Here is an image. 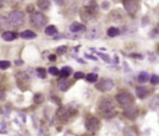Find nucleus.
<instances>
[{"mask_svg": "<svg viewBox=\"0 0 159 136\" xmlns=\"http://www.w3.org/2000/svg\"><path fill=\"white\" fill-rule=\"evenodd\" d=\"M65 51H66V46H61V47H59V49H57V53H59V54L65 53Z\"/></svg>", "mask_w": 159, "mask_h": 136, "instance_id": "obj_32", "label": "nucleus"}, {"mask_svg": "<svg viewBox=\"0 0 159 136\" xmlns=\"http://www.w3.org/2000/svg\"><path fill=\"white\" fill-rule=\"evenodd\" d=\"M9 26L8 18H5L4 15H0V30H4Z\"/></svg>", "mask_w": 159, "mask_h": 136, "instance_id": "obj_20", "label": "nucleus"}, {"mask_svg": "<svg viewBox=\"0 0 159 136\" xmlns=\"http://www.w3.org/2000/svg\"><path fill=\"white\" fill-rule=\"evenodd\" d=\"M4 97H5V91L3 89H0V100H3Z\"/></svg>", "mask_w": 159, "mask_h": 136, "instance_id": "obj_33", "label": "nucleus"}, {"mask_svg": "<svg viewBox=\"0 0 159 136\" xmlns=\"http://www.w3.org/2000/svg\"><path fill=\"white\" fill-rule=\"evenodd\" d=\"M123 5L127 13H129L131 15H136L139 10V0H123Z\"/></svg>", "mask_w": 159, "mask_h": 136, "instance_id": "obj_6", "label": "nucleus"}, {"mask_svg": "<svg viewBox=\"0 0 159 136\" xmlns=\"http://www.w3.org/2000/svg\"><path fill=\"white\" fill-rule=\"evenodd\" d=\"M42 100H44V97H42L41 94H38V95L35 96V103H36V104H40Z\"/></svg>", "mask_w": 159, "mask_h": 136, "instance_id": "obj_28", "label": "nucleus"}, {"mask_svg": "<svg viewBox=\"0 0 159 136\" xmlns=\"http://www.w3.org/2000/svg\"><path fill=\"white\" fill-rule=\"evenodd\" d=\"M102 8H103V9H107V8H108V3H103Z\"/></svg>", "mask_w": 159, "mask_h": 136, "instance_id": "obj_34", "label": "nucleus"}, {"mask_svg": "<svg viewBox=\"0 0 159 136\" xmlns=\"http://www.w3.org/2000/svg\"><path fill=\"white\" fill-rule=\"evenodd\" d=\"M70 86H71V83L67 79H63V77H62V79L59 81V87H60L61 91H66Z\"/></svg>", "mask_w": 159, "mask_h": 136, "instance_id": "obj_13", "label": "nucleus"}, {"mask_svg": "<svg viewBox=\"0 0 159 136\" xmlns=\"http://www.w3.org/2000/svg\"><path fill=\"white\" fill-rule=\"evenodd\" d=\"M55 1H56V4H59V5L62 6V5L67 4V3H69V0H55Z\"/></svg>", "mask_w": 159, "mask_h": 136, "instance_id": "obj_30", "label": "nucleus"}, {"mask_svg": "<svg viewBox=\"0 0 159 136\" xmlns=\"http://www.w3.org/2000/svg\"><path fill=\"white\" fill-rule=\"evenodd\" d=\"M45 34H46V35H49V36H53V35H56V34H57V29H56V26H53V25H49V26H46V29H45Z\"/></svg>", "mask_w": 159, "mask_h": 136, "instance_id": "obj_17", "label": "nucleus"}, {"mask_svg": "<svg viewBox=\"0 0 159 136\" xmlns=\"http://www.w3.org/2000/svg\"><path fill=\"white\" fill-rule=\"evenodd\" d=\"M38 6L41 10H47L50 8V0H38Z\"/></svg>", "mask_w": 159, "mask_h": 136, "instance_id": "obj_16", "label": "nucleus"}, {"mask_svg": "<svg viewBox=\"0 0 159 136\" xmlns=\"http://www.w3.org/2000/svg\"><path fill=\"white\" fill-rule=\"evenodd\" d=\"M116 100H117V103L123 107H129L134 103L133 96H132L129 93H127V91H121V93H118L116 96Z\"/></svg>", "mask_w": 159, "mask_h": 136, "instance_id": "obj_4", "label": "nucleus"}, {"mask_svg": "<svg viewBox=\"0 0 159 136\" xmlns=\"http://www.w3.org/2000/svg\"><path fill=\"white\" fill-rule=\"evenodd\" d=\"M138 80H139L141 83H144V81L149 80V74H147V73H141L139 75H138Z\"/></svg>", "mask_w": 159, "mask_h": 136, "instance_id": "obj_22", "label": "nucleus"}, {"mask_svg": "<svg viewBox=\"0 0 159 136\" xmlns=\"http://www.w3.org/2000/svg\"><path fill=\"white\" fill-rule=\"evenodd\" d=\"M124 116L128 117V119H136L137 115H138V109L134 106V105H132V106L127 107L126 110H124Z\"/></svg>", "mask_w": 159, "mask_h": 136, "instance_id": "obj_10", "label": "nucleus"}, {"mask_svg": "<svg viewBox=\"0 0 159 136\" xmlns=\"http://www.w3.org/2000/svg\"><path fill=\"white\" fill-rule=\"evenodd\" d=\"M150 84L158 85V84H159V76H157V75H152V76H150Z\"/></svg>", "mask_w": 159, "mask_h": 136, "instance_id": "obj_27", "label": "nucleus"}, {"mask_svg": "<svg viewBox=\"0 0 159 136\" xmlns=\"http://www.w3.org/2000/svg\"><path fill=\"white\" fill-rule=\"evenodd\" d=\"M98 111L104 117H113L116 115V106H114L112 99L103 97L98 101Z\"/></svg>", "mask_w": 159, "mask_h": 136, "instance_id": "obj_1", "label": "nucleus"}, {"mask_svg": "<svg viewBox=\"0 0 159 136\" xmlns=\"http://www.w3.org/2000/svg\"><path fill=\"white\" fill-rule=\"evenodd\" d=\"M36 73H38V75L41 77V79H45L46 77V70L42 69V67H39V69L36 70Z\"/></svg>", "mask_w": 159, "mask_h": 136, "instance_id": "obj_25", "label": "nucleus"}, {"mask_svg": "<svg viewBox=\"0 0 159 136\" xmlns=\"http://www.w3.org/2000/svg\"><path fill=\"white\" fill-rule=\"evenodd\" d=\"M83 77H84V74L81 73V71H79V73L75 74V79H77V80H79V79H83Z\"/></svg>", "mask_w": 159, "mask_h": 136, "instance_id": "obj_29", "label": "nucleus"}, {"mask_svg": "<svg viewBox=\"0 0 159 136\" xmlns=\"http://www.w3.org/2000/svg\"><path fill=\"white\" fill-rule=\"evenodd\" d=\"M107 35L111 36V38H114V36L119 35V29L114 28V26H111V28L107 30Z\"/></svg>", "mask_w": 159, "mask_h": 136, "instance_id": "obj_19", "label": "nucleus"}, {"mask_svg": "<svg viewBox=\"0 0 159 136\" xmlns=\"http://www.w3.org/2000/svg\"><path fill=\"white\" fill-rule=\"evenodd\" d=\"M75 114H76V111L72 110V109H70V107H61L60 110L57 111V117H59L61 121H67L71 116H73Z\"/></svg>", "mask_w": 159, "mask_h": 136, "instance_id": "obj_8", "label": "nucleus"}, {"mask_svg": "<svg viewBox=\"0 0 159 136\" xmlns=\"http://www.w3.org/2000/svg\"><path fill=\"white\" fill-rule=\"evenodd\" d=\"M113 86H114V81L112 79H102L96 85L97 89L100 91H102V93H107V91L112 90Z\"/></svg>", "mask_w": 159, "mask_h": 136, "instance_id": "obj_7", "label": "nucleus"}, {"mask_svg": "<svg viewBox=\"0 0 159 136\" xmlns=\"http://www.w3.org/2000/svg\"><path fill=\"white\" fill-rule=\"evenodd\" d=\"M16 83H18L19 87L21 90H25L29 87V84H30V79L28 76V74L25 73H19L18 75H16Z\"/></svg>", "mask_w": 159, "mask_h": 136, "instance_id": "obj_9", "label": "nucleus"}, {"mask_svg": "<svg viewBox=\"0 0 159 136\" xmlns=\"http://www.w3.org/2000/svg\"><path fill=\"white\" fill-rule=\"evenodd\" d=\"M149 93H150L149 89H148V87H145V86H138L136 89V94H137V96L139 99L147 97L148 95H149Z\"/></svg>", "mask_w": 159, "mask_h": 136, "instance_id": "obj_11", "label": "nucleus"}, {"mask_svg": "<svg viewBox=\"0 0 159 136\" xmlns=\"http://www.w3.org/2000/svg\"><path fill=\"white\" fill-rule=\"evenodd\" d=\"M86 29L84 28L83 24H80V23H73L72 25L70 26V30L72 33H80V31H83V30Z\"/></svg>", "mask_w": 159, "mask_h": 136, "instance_id": "obj_12", "label": "nucleus"}, {"mask_svg": "<svg viewBox=\"0 0 159 136\" xmlns=\"http://www.w3.org/2000/svg\"><path fill=\"white\" fill-rule=\"evenodd\" d=\"M16 38V34L14 31H4L3 33V39L6 40V41H11Z\"/></svg>", "mask_w": 159, "mask_h": 136, "instance_id": "obj_15", "label": "nucleus"}, {"mask_svg": "<svg viewBox=\"0 0 159 136\" xmlns=\"http://www.w3.org/2000/svg\"><path fill=\"white\" fill-rule=\"evenodd\" d=\"M49 73L51 74V75H53V76H57V75H60V70L57 69V67H55V66H51L49 69Z\"/></svg>", "mask_w": 159, "mask_h": 136, "instance_id": "obj_24", "label": "nucleus"}, {"mask_svg": "<svg viewBox=\"0 0 159 136\" xmlns=\"http://www.w3.org/2000/svg\"><path fill=\"white\" fill-rule=\"evenodd\" d=\"M97 79H98V77H97V74H88V75H87V81H88V83H96Z\"/></svg>", "mask_w": 159, "mask_h": 136, "instance_id": "obj_23", "label": "nucleus"}, {"mask_svg": "<svg viewBox=\"0 0 159 136\" xmlns=\"http://www.w3.org/2000/svg\"><path fill=\"white\" fill-rule=\"evenodd\" d=\"M71 73H72V69H71V67H69V66H66V67H62V69H61L60 75L62 76L63 79H66L67 76H70Z\"/></svg>", "mask_w": 159, "mask_h": 136, "instance_id": "obj_21", "label": "nucleus"}, {"mask_svg": "<svg viewBox=\"0 0 159 136\" xmlns=\"http://www.w3.org/2000/svg\"><path fill=\"white\" fill-rule=\"evenodd\" d=\"M10 67V61H0V69H8Z\"/></svg>", "mask_w": 159, "mask_h": 136, "instance_id": "obj_26", "label": "nucleus"}, {"mask_svg": "<svg viewBox=\"0 0 159 136\" xmlns=\"http://www.w3.org/2000/svg\"><path fill=\"white\" fill-rule=\"evenodd\" d=\"M100 35H101V30H100L98 28H93V29L90 30V33H88V35H87V38H88V39H97Z\"/></svg>", "mask_w": 159, "mask_h": 136, "instance_id": "obj_14", "label": "nucleus"}, {"mask_svg": "<svg viewBox=\"0 0 159 136\" xmlns=\"http://www.w3.org/2000/svg\"><path fill=\"white\" fill-rule=\"evenodd\" d=\"M47 23V18L42 13H39V11H34L31 13L30 15V24L36 29H41L45 26V24Z\"/></svg>", "mask_w": 159, "mask_h": 136, "instance_id": "obj_3", "label": "nucleus"}, {"mask_svg": "<svg viewBox=\"0 0 159 136\" xmlns=\"http://www.w3.org/2000/svg\"><path fill=\"white\" fill-rule=\"evenodd\" d=\"M3 79H4V76H3L1 74H0V83H1V81H3Z\"/></svg>", "mask_w": 159, "mask_h": 136, "instance_id": "obj_36", "label": "nucleus"}, {"mask_svg": "<svg viewBox=\"0 0 159 136\" xmlns=\"http://www.w3.org/2000/svg\"><path fill=\"white\" fill-rule=\"evenodd\" d=\"M84 124H86V129L90 132H92V134L98 131V129L101 126V122L98 120V117H96V116H87Z\"/></svg>", "mask_w": 159, "mask_h": 136, "instance_id": "obj_5", "label": "nucleus"}, {"mask_svg": "<svg viewBox=\"0 0 159 136\" xmlns=\"http://www.w3.org/2000/svg\"><path fill=\"white\" fill-rule=\"evenodd\" d=\"M5 131H6V126H5V124L0 122V132H5Z\"/></svg>", "mask_w": 159, "mask_h": 136, "instance_id": "obj_31", "label": "nucleus"}, {"mask_svg": "<svg viewBox=\"0 0 159 136\" xmlns=\"http://www.w3.org/2000/svg\"><path fill=\"white\" fill-rule=\"evenodd\" d=\"M21 38H24V39H34V38H36V34L34 31H31V30H25V31L21 33Z\"/></svg>", "mask_w": 159, "mask_h": 136, "instance_id": "obj_18", "label": "nucleus"}, {"mask_svg": "<svg viewBox=\"0 0 159 136\" xmlns=\"http://www.w3.org/2000/svg\"><path fill=\"white\" fill-rule=\"evenodd\" d=\"M4 6V0H0V8H3Z\"/></svg>", "mask_w": 159, "mask_h": 136, "instance_id": "obj_35", "label": "nucleus"}, {"mask_svg": "<svg viewBox=\"0 0 159 136\" xmlns=\"http://www.w3.org/2000/svg\"><path fill=\"white\" fill-rule=\"evenodd\" d=\"M8 21H9V25H13L15 28H19L21 26L24 21H25V14L20 10H14L9 14V18H8Z\"/></svg>", "mask_w": 159, "mask_h": 136, "instance_id": "obj_2", "label": "nucleus"}]
</instances>
